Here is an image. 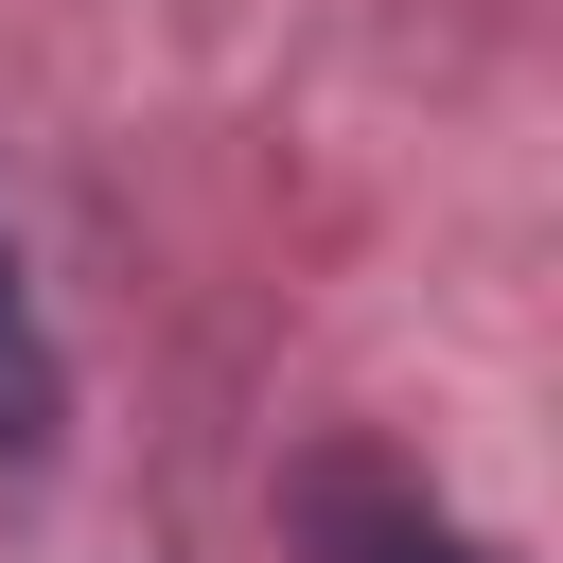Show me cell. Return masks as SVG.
<instances>
[{
    "mask_svg": "<svg viewBox=\"0 0 563 563\" xmlns=\"http://www.w3.org/2000/svg\"><path fill=\"white\" fill-rule=\"evenodd\" d=\"M53 334H35V282H18V246H0V475L18 457H53Z\"/></svg>",
    "mask_w": 563,
    "mask_h": 563,
    "instance_id": "6da1fadb",
    "label": "cell"
},
{
    "mask_svg": "<svg viewBox=\"0 0 563 563\" xmlns=\"http://www.w3.org/2000/svg\"><path fill=\"white\" fill-rule=\"evenodd\" d=\"M334 528H352V563H475L440 510H334Z\"/></svg>",
    "mask_w": 563,
    "mask_h": 563,
    "instance_id": "7a4b0ae2",
    "label": "cell"
}]
</instances>
